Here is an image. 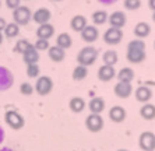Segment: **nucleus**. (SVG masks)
<instances>
[{
  "label": "nucleus",
  "instance_id": "obj_2",
  "mask_svg": "<svg viewBox=\"0 0 155 151\" xmlns=\"http://www.w3.org/2000/svg\"><path fill=\"white\" fill-rule=\"evenodd\" d=\"M98 59V50L94 46H85L78 52V56H77V62L78 65L81 66H91L94 65L95 60Z\"/></svg>",
  "mask_w": 155,
  "mask_h": 151
},
{
  "label": "nucleus",
  "instance_id": "obj_23",
  "mask_svg": "<svg viewBox=\"0 0 155 151\" xmlns=\"http://www.w3.org/2000/svg\"><path fill=\"white\" fill-rule=\"evenodd\" d=\"M56 45H58L59 48H61V49H69V48L73 45L71 36H70L69 34H66V32L59 34L58 39H56Z\"/></svg>",
  "mask_w": 155,
  "mask_h": 151
},
{
  "label": "nucleus",
  "instance_id": "obj_17",
  "mask_svg": "<svg viewBox=\"0 0 155 151\" xmlns=\"http://www.w3.org/2000/svg\"><path fill=\"white\" fill-rule=\"evenodd\" d=\"M134 94H136V99H137L138 102H143V104H147L148 101L151 99V97H152V91L150 90L148 87H145V86L138 87Z\"/></svg>",
  "mask_w": 155,
  "mask_h": 151
},
{
  "label": "nucleus",
  "instance_id": "obj_16",
  "mask_svg": "<svg viewBox=\"0 0 155 151\" xmlns=\"http://www.w3.org/2000/svg\"><path fill=\"white\" fill-rule=\"evenodd\" d=\"M13 84V76L6 67H0V90H7Z\"/></svg>",
  "mask_w": 155,
  "mask_h": 151
},
{
  "label": "nucleus",
  "instance_id": "obj_21",
  "mask_svg": "<svg viewBox=\"0 0 155 151\" xmlns=\"http://www.w3.org/2000/svg\"><path fill=\"white\" fill-rule=\"evenodd\" d=\"M22 59H24L27 65H35L39 60V53H38V50L35 48H31V49L27 50L25 53H22Z\"/></svg>",
  "mask_w": 155,
  "mask_h": 151
},
{
  "label": "nucleus",
  "instance_id": "obj_37",
  "mask_svg": "<svg viewBox=\"0 0 155 151\" xmlns=\"http://www.w3.org/2000/svg\"><path fill=\"white\" fill-rule=\"evenodd\" d=\"M6 25H7L6 20L0 17V32H3V31H4V28H6Z\"/></svg>",
  "mask_w": 155,
  "mask_h": 151
},
{
  "label": "nucleus",
  "instance_id": "obj_13",
  "mask_svg": "<svg viewBox=\"0 0 155 151\" xmlns=\"http://www.w3.org/2000/svg\"><path fill=\"white\" fill-rule=\"evenodd\" d=\"M115 76H116V70L113 66L104 65L98 70V79L101 80V81H110Z\"/></svg>",
  "mask_w": 155,
  "mask_h": 151
},
{
  "label": "nucleus",
  "instance_id": "obj_41",
  "mask_svg": "<svg viewBox=\"0 0 155 151\" xmlns=\"http://www.w3.org/2000/svg\"><path fill=\"white\" fill-rule=\"evenodd\" d=\"M152 21L155 22V11H154V14H152Z\"/></svg>",
  "mask_w": 155,
  "mask_h": 151
},
{
  "label": "nucleus",
  "instance_id": "obj_25",
  "mask_svg": "<svg viewBox=\"0 0 155 151\" xmlns=\"http://www.w3.org/2000/svg\"><path fill=\"white\" fill-rule=\"evenodd\" d=\"M70 109L73 112H76V113H80V112H83L84 108H85V101L83 98L80 97H74L70 99Z\"/></svg>",
  "mask_w": 155,
  "mask_h": 151
},
{
  "label": "nucleus",
  "instance_id": "obj_24",
  "mask_svg": "<svg viewBox=\"0 0 155 151\" xmlns=\"http://www.w3.org/2000/svg\"><path fill=\"white\" fill-rule=\"evenodd\" d=\"M140 115L145 119V120H152L155 118V105L152 104H145L141 106L140 109Z\"/></svg>",
  "mask_w": 155,
  "mask_h": 151
},
{
  "label": "nucleus",
  "instance_id": "obj_3",
  "mask_svg": "<svg viewBox=\"0 0 155 151\" xmlns=\"http://www.w3.org/2000/svg\"><path fill=\"white\" fill-rule=\"evenodd\" d=\"M13 18L17 25H27L32 18V13L27 6H20L15 10H13Z\"/></svg>",
  "mask_w": 155,
  "mask_h": 151
},
{
  "label": "nucleus",
  "instance_id": "obj_27",
  "mask_svg": "<svg viewBox=\"0 0 155 151\" xmlns=\"http://www.w3.org/2000/svg\"><path fill=\"white\" fill-rule=\"evenodd\" d=\"M108 17L109 15L105 10H97L92 14V22H94V25H102L108 21Z\"/></svg>",
  "mask_w": 155,
  "mask_h": 151
},
{
  "label": "nucleus",
  "instance_id": "obj_38",
  "mask_svg": "<svg viewBox=\"0 0 155 151\" xmlns=\"http://www.w3.org/2000/svg\"><path fill=\"white\" fill-rule=\"evenodd\" d=\"M148 6L152 11H155V0H148Z\"/></svg>",
  "mask_w": 155,
  "mask_h": 151
},
{
  "label": "nucleus",
  "instance_id": "obj_9",
  "mask_svg": "<svg viewBox=\"0 0 155 151\" xmlns=\"http://www.w3.org/2000/svg\"><path fill=\"white\" fill-rule=\"evenodd\" d=\"M6 123L8 126H11L13 129H21L22 126H24V119L15 111H8L6 113Z\"/></svg>",
  "mask_w": 155,
  "mask_h": 151
},
{
  "label": "nucleus",
  "instance_id": "obj_30",
  "mask_svg": "<svg viewBox=\"0 0 155 151\" xmlns=\"http://www.w3.org/2000/svg\"><path fill=\"white\" fill-rule=\"evenodd\" d=\"M31 48H34V45L29 41L27 39H20L17 43H15L14 46V52H17V53H25L28 49H31Z\"/></svg>",
  "mask_w": 155,
  "mask_h": 151
},
{
  "label": "nucleus",
  "instance_id": "obj_5",
  "mask_svg": "<svg viewBox=\"0 0 155 151\" xmlns=\"http://www.w3.org/2000/svg\"><path fill=\"white\" fill-rule=\"evenodd\" d=\"M52 88H53V81H52V79L48 77V76L39 77L35 84V90L39 95H48V94L52 91Z\"/></svg>",
  "mask_w": 155,
  "mask_h": 151
},
{
  "label": "nucleus",
  "instance_id": "obj_8",
  "mask_svg": "<svg viewBox=\"0 0 155 151\" xmlns=\"http://www.w3.org/2000/svg\"><path fill=\"white\" fill-rule=\"evenodd\" d=\"M126 14L123 11H113L112 14L108 17V21L110 24V27L113 28H119L122 29L124 25H126Z\"/></svg>",
  "mask_w": 155,
  "mask_h": 151
},
{
  "label": "nucleus",
  "instance_id": "obj_42",
  "mask_svg": "<svg viewBox=\"0 0 155 151\" xmlns=\"http://www.w3.org/2000/svg\"><path fill=\"white\" fill-rule=\"evenodd\" d=\"M117 151H127V150H117Z\"/></svg>",
  "mask_w": 155,
  "mask_h": 151
},
{
  "label": "nucleus",
  "instance_id": "obj_6",
  "mask_svg": "<svg viewBox=\"0 0 155 151\" xmlns=\"http://www.w3.org/2000/svg\"><path fill=\"white\" fill-rule=\"evenodd\" d=\"M138 144H140L141 150L154 151L155 150V134L152 133V132H144V133H141Z\"/></svg>",
  "mask_w": 155,
  "mask_h": 151
},
{
  "label": "nucleus",
  "instance_id": "obj_35",
  "mask_svg": "<svg viewBox=\"0 0 155 151\" xmlns=\"http://www.w3.org/2000/svg\"><path fill=\"white\" fill-rule=\"evenodd\" d=\"M20 91H21V94H24V95H31V94L34 92V87L29 83H22L21 86H20Z\"/></svg>",
  "mask_w": 155,
  "mask_h": 151
},
{
  "label": "nucleus",
  "instance_id": "obj_7",
  "mask_svg": "<svg viewBox=\"0 0 155 151\" xmlns=\"http://www.w3.org/2000/svg\"><path fill=\"white\" fill-rule=\"evenodd\" d=\"M85 126L90 132H94V133L95 132H99L104 127V119H102V116L98 115V113H91L85 119Z\"/></svg>",
  "mask_w": 155,
  "mask_h": 151
},
{
  "label": "nucleus",
  "instance_id": "obj_34",
  "mask_svg": "<svg viewBox=\"0 0 155 151\" xmlns=\"http://www.w3.org/2000/svg\"><path fill=\"white\" fill-rule=\"evenodd\" d=\"M27 74H28V77H31V79H35V77H38L39 76V66L36 65H28V67H27Z\"/></svg>",
  "mask_w": 155,
  "mask_h": 151
},
{
  "label": "nucleus",
  "instance_id": "obj_33",
  "mask_svg": "<svg viewBox=\"0 0 155 151\" xmlns=\"http://www.w3.org/2000/svg\"><path fill=\"white\" fill-rule=\"evenodd\" d=\"M34 48L39 52V50L49 49L51 46H49V41H48V39H41V38H38V39H36V42H35V45H34Z\"/></svg>",
  "mask_w": 155,
  "mask_h": 151
},
{
  "label": "nucleus",
  "instance_id": "obj_22",
  "mask_svg": "<svg viewBox=\"0 0 155 151\" xmlns=\"http://www.w3.org/2000/svg\"><path fill=\"white\" fill-rule=\"evenodd\" d=\"M104 109H105V101L101 97H95L90 101V111L92 113H98L99 115Z\"/></svg>",
  "mask_w": 155,
  "mask_h": 151
},
{
  "label": "nucleus",
  "instance_id": "obj_31",
  "mask_svg": "<svg viewBox=\"0 0 155 151\" xmlns=\"http://www.w3.org/2000/svg\"><path fill=\"white\" fill-rule=\"evenodd\" d=\"M87 74H88V70H87L85 66L78 65L74 70H73V79L76 80V81H81V80H84L87 77Z\"/></svg>",
  "mask_w": 155,
  "mask_h": 151
},
{
  "label": "nucleus",
  "instance_id": "obj_14",
  "mask_svg": "<svg viewBox=\"0 0 155 151\" xmlns=\"http://www.w3.org/2000/svg\"><path fill=\"white\" fill-rule=\"evenodd\" d=\"M53 34H54V27L52 24H49V22L39 25L38 29H36V36L41 38V39H48L49 41V38H52Z\"/></svg>",
  "mask_w": 155,
  "mask_h": 151
},
{
  "label": "nucleus",
  "instance_id": "obj_10",
  "mask_svg": "<svg viewBox=\"0 0 155 151\" xmlns=\"http://www.w3.org/2000/svg\"><path fill=\"white\" fill-rule=\"evenodd\" d=\"M80 34H81L83 41H85V42H88V43L95 42V41L98 39V36H99V31H98L97 25H87Z\"/></svg>",
  "mask_w": 155,
  "mask_h": 151
},
{
  "label": "nucleus",
  "instance_id": "obj_44",
  "mask_svg": "<svg viewBox=\"0 0 155 151\" xmlns=\"http://www.w3.org/2000/svg\"><path fill=\"white\" fill-rule=\"evenodd\" d=\"M154 48H155V42H154Z\"/></svg>",
  "mask_w": 155,
  "mask_h": 151
},
{
  "label": "nucleus",
  "instance_id": "obj_12",
  "mask_svg": "<svg viewBox=\"0 0 155 151\" xmlns=\"http://www.w3.org/2000/svg\"><path fill=\"white\" fill-rule=\"evenodd\" d=\"M133 92V87L131 83H124V81H119L115 86V94L119 98H129Z\"/></svg>",
  "mask_w": 155,
  "mask_h": 151
},
{
  "label": "nucleus",
  "instance_id": "obj_28",
  "mask_svg": "<svg viewBox=\"0 0 155 151\" xmlns=\"http://www.w3.org/2000/svg\"><path fill=\"white\" fill-rule=\"evenodd\" d=\"M4 36L6 38H15V36L20 34V25H17L15 22H10V24L6 25V28H4Z\"/></svg>",
  "mask_w": 155,
  "mask_h": 151
},
{
  "label": "nucleus",
  "instance_id": "obj_39",
  "mask_svg": "<svg viewBox=\"0 0 155 151\" xmlns=\"http://www.w3.org/2000/svg\"><path fill=\"white\" fill-rule=\"evenodd\" d=\"M2 42H3V34L0 32V43H2Z\"/></svg>",
  "mask_w": 155,
  "mask_h": 151
},
{
  "label": "nucleus",
  "instance_id": "obj_29",
  "mask_svg": "<svg viewBox=\"0 0 155 151\" xmlns=\"http://www.w3.org/2000/svg\"><path fill=\"white\" fill-rule=\"evenodd\" d=\"M102 60H104L105 65L108 66H115L116 63H117V53H116L115 50H106L104 53V56H102Z\"/></svg>",
  "mask_w": 155,
  "mask_h": 151
},
{
  "label": "nucleus",
  "instance_id": "obj_18",
  "mask_svg": "<svg viewBox=\"0 0 155 151\" xmlns=\"http://www.w3.org/2000/svg\"><path fill=\"white\" fill-rule=\"evenodd\" d=\"M150 34H151V27H150V24H147V22L141 21L134 27V35L137 36L138 39L147 38Z\"/></svg>",
  "mask_w": 155,
  "mask_h": 151
},
{
  "label": "nucleus",
  "instance_id": "obj_15",
  "mask_svg": "<svg viewBox=\"0 0 155 151\" xmlns=\"http://www.w3.org/2000/svg\"><path fill=\"white\" fill-rule=\"evenodd\" d=\"M87 18L84 17L83 14H77L71 18V21H70V27H71L73 31H76V32H81L84 28L87 27Z\"/></svg>",
  "mask_w": 155,
  "mask_h": 151
},
{
  "label": "nucleus",
  "instance_id": "obj_19",
  "mask_svg": "<svg viewBox=\"0 0 155 151\" xmlns=\"http://www.w3.org/2000/svg\"><path fill=\"white\" fill-rule=\"evenodd\" d=\"M109 118H110V120H113V122L120 123L126 119V111H124V108H122V106H113V108L109 111Z\"/></svg>",
  "mask_w": 155,
  "mask_h": 151
},
{
  "label": "nucleus",
  "instance_id": "obj_45",
  "mask_svg": "<svg viewBox=\"0 0 155 151\" xmlns=\"http://www.w3.org/2000/svg\"><path fill=\"white\" fill-rule=\"evenodd\" d=\"M0 6H2V3H0Z\"/></svg>",
  "mask_w": 155,
  "mask_h": 151
},
{
  "label": "nucleus",
  "instance_id": "obj_26",
  "mask_svg": "<svg viewBox=\"0 0 155 151\" xmlns=\"http://www.w3.org/2000/svg\"><path fill=\"white\" fill-rule=\"evenodd\" d=\"M117 79L119 81H124V83H131L134 79V72L130 67H123L119 73H117Z\"/></svg>",
  "mask_w": 155,
  "mask_h": 151
},
{
  "label": "nucleus",
  "instance_id": "obj_36",
  "mask_svg": "<svg viewBox=\"0 0 155 151\" xmlns=\"http://www.w3.org/2000/svg\"><path fill=\"white\" fill-rule=\"evenodd\" d=\"M6 6L10 10H15L17 7L21 6V0H6Z\"/></svg>",
  "mask_w": 155,
  "mask_h": 151
},
{
  "label": "nucleus",
  "instance_id": "obj_20",
  "mask_svg": "<svg viewBox=\"0 0 155 151\" xmlns=\"http://www.w3.org/2000/svg\"><path fill=\"white\" fill-rule=\"evenodd\" d=\"M48 55H49V58H51L53 62L59 63V62H61L64 59L66 52H64V49H61V48H59L58 45H54V46H51L48 49Z\"/></svg>",
  "mask_w": 155,
  "mask_h": 151
},
{
  "label": "nucleus",
  "instance_id": "obj_43",
  "mask_svg": "<svg viewBox=\"0 0 155 151\" xmlns=\"http://www.w3.org/2000/svg\"><path fill=\"white\" fill-rule=\"evenodd\" d=\"M53 2H60V0H53Z\"/></svg>",
  "mask_w": 155,
  "mask_h": 151
},
{
  "label": "nucleus",
  "instance_id": "obj_32",
  "mask_svg": "<svg viewBox=\"0 0 155 151\" xmlns=\"http://www.w3.org/2000/svg\"><path fill=\"white\" fill-rule=\"evenodd\" d=\"M123 6H124L126 10L136 11L141 7V0H124V2H123Z\"/></svg>",
  "mask_w": 155,
  "mask_h": 151
},
{
  "label": "nucleus",
  "instance_id": "obj_11",
  "mask_svg": "<svg viewBox=\"0 0 155 151\" xmlns=\"http://www.w3.org/2000/svg\"><path fill=\"white\" fill-rule=\"evenodd\" d=\"M51 17H52L51 11L48 10V8H45V7L38 8L36 11H34V14H32V20L38 25H42V24H46V22H49Z\"/></svg>",
  "mask_w": 155,
  "mask_h": 151
},
{
  "label": "nucleus",
  "instance_id": "obj_4",
  "mask_svg": "<svg viewBox=\"0 0 155 151\" xmlns=\"http://www.w3.org/2000/svg\"><path fill=\"white\" fill-rule=\"evenodd\" d=\"M122 39H123V32H122V29H119V28L110 27L104 34V41L108 45H117V43L122 42Z\"/></svg>",
  "mask_w": 155,
  "mask_h": 151
},
{
  "label": "nucleus",
  "instance_id": "obj_1",
  "mask_svg": "<svg viewBox=\"0 0 155 151\" xmlns=\"http://www.w3.org/2000/svg\"><path fill=\"white\" fill-rule=\"evenodd\" d=\"M145 43L143 42V39H134L130 41L127 45V60L130 63H141L143 60H145Z\"/></svg>",
  "mask_w": 155,
  "mask_h": 151
},
{
  "label": "nucleus",
  "instance_id": "obj_40",
  "mask_svg": "<svg viewBox=\"0 0 155 151\" xmlns=\"http://www.w3.org/2000/svg\"><path fill=\"white\" fill-rule=\"evenodd\" d=\"M2 136H3V132H2V129H0V141H2Z\"/></svg>",
  "mask_w": 155,
  "mask_h": 151
}]
</instances>
